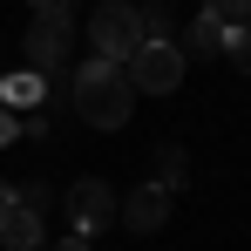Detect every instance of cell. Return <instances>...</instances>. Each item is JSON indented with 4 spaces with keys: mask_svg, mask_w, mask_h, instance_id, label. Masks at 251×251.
I'll return each mask as SVG.
<instances>
[{
    "mask_svg": "<svg viewBox=\"0 0 251 251\" xmlns=\"http://www.w3.org/2000/svg\"><path fill=\"white\" fill-rule=\"evenodd\" d=\"M14 204H27V210H48V204H54V197H48V183H27V190H21Z\"/></svg>",
    "mask_w": 251,
    "mask_h": 251,
    "instance_id": "14",
    "label": "cell"
},
{
    "mask_svg": "<svg viewBox=\"0 0 251 251\" xmlns=\"http://www.w3.org/2000/svg\"><path fill=\"white\" fill-rule=\"evenodd\" d=\"M224 54L238 61V75H251V27H231V48Z\"/></svg>",
    "mask_w": 251,
    "mask_h": 251,
    "instance_id": "12",
    "label": "cell"
},
{
    "mask_svg": "<svg viewBox=\"0 0 251 251\" xmlns=\"http://www.w3.org/2000/svg\"><path fill=\"white\" fill-rule=\"evenodd\" d=\"M245 27H251V21H245Z\"/></svg>",
    "mask_w": 251,
    "mask_h": 251,
    "instance_id": "18",
    "label": "cell"
},
{
    "mask_svg": "<svg viewBox=\"0 0 251 251\" xmlns=\"http://www.w3.org/2000/svg\"><path fill=\"white\" fill-rule=\"evenodd\" d=\"M210 7H217L231 27H245V21H251V0H210Z\"/></svg>",
    "mask_w": 251,
    "mask_h": 251,
    "instance_id": "13",
    "label": "cell"
},
{
    "mask_svg": "<svg viewBox=\"0 0 251 251\" xmlns=\"http://www.w3.org/2000/svg\"><path fill=\"white\" fill-rule=\"evenodd\" d=\"M123 68H129V82H136V95H176L183 68H190V54H183L176 41H143Z\"/></svg>",
    "mask_w": 251,
    "mask_h": 251,
    "instance_id": "2",
    "label": "cell"
},
{
    "mask_svg": "<svg viewBox=\"0 0 251 251\" xmlns=\"http://www.w3.org/2000/svg\"><path fill=\"white\" fill-rule=\"evenodd\" d=\"M156 183H163L170 197L190 183V170H183V150H176V143H163V150H156Z\"/></svg>",
    "mask_w": 251,
    "mask_h": 251,
    "instance_id": "11",
    "label": "cell"
},
{
    "mask_svg": "<svg viewBox=\"0 0 251 251\" xmlns=\"http://www.w3.org/2000/svg\"><path fill=\"white\" fill-rule=\"evenodd\" d=\"M14 129H21V123H14V109H0V150L14 143Z\"/></svg>",
    "mask_w": 251,
    "mask_h": 251,
    "instance_id": "15",
    "label": "cell"
},
{
    "mask_svg": "<svg viewBox=\"0 0 251 251\" xmlns=\"http://www.w3.org/2000/svg\"><path fill=\"white\" fill-rule=\"evenodd\" d=\"M34 102H48V82L34 75V68H21V75L0 82V109H34Z\"/></svg>",
    "mask_w": 251,
    "mask_h": 251,
    "instance_id": "9",
    "label": "cell"
},
{
    "mask_svg": "<svg viewBox=\"0 0 251 251\" xmlns=\"http://www.w3.org/2000/svg\"><path fill=\"white\" fill-rule=\"evenodd\" d=\"M7 204H14V183H7V176H0V210H7Z\"/></svg>",
    "mask_w": 251,
    "mask_h": 251,
    "instance_id": "17",
    "label": "cell"
},
{
    "mask_svg": "<svg viewBox=\"0 0 251 251\" xmlns=\"http://www.w3.org/2000/svg\"><path fill=\"white\" fill-rule=\"evenodd\" d=\"M0 245H7V251H41V245H48V231H41V210H27V204H7V210H0Z\"/></svg>",
    "mask_w": 251,
    "mask_h": 251,
    "instance_id": "7",
    "label": "cell"
},
{
    "mask_svg": "<svg viewBox=\"0 0 251 251\" xmlns=\"http://www.w3.org/2000/svg\"><path fill=\"white\" fill-rule=\"evenodd\" d=\"M116 224H123V231H136V238L163 231V224H170V190H163V183H136L123 204H116Z\"/></svg>",
    "mask_w": 251,
    "mask_h": 251,
    "instance_id": "6",
    "label": "cell"
},
{
    "mask_svg": "<svg viewBox=\"0 0 251 251\" xmlns=\"http://www.w3.org/2000/svg\"><path fill=\"white\" fill-rule=\"evenodd\" d=\"M183 48H190V54H224V48H231V21H224L217 7H204V14L183 27Z\"/></svg>",
    "mask_w": 251,
    "mask_h": 251,
    "instance_id": "8",
    "label": "cell"
},
{
    "mask_svg": "<svg viewBox=\"0 0 251 251\" xmlns=\"http://www.w3.org/2000/svg\"><path fill=\"white\" fill-rule=\"evenodd\" d=\"M116 190L102 183V176H82V183H68V231H82V238H95V231H109L116 224Z\"/></svg>",
    "mask_w": 251,
    "mask_h": 251,
    "instance_id": "5",
    "label": "cell"
},
{
    "mask_svg": "<svg viewBox=\"0 0 251 251\" xmlns=\"http://www.w3.org/2000/svg\"><path fill=\"white\" fill-rule=\"evenodd\" d=\"M88 41H95V54H109V61H129V54L143 48L136 7H129V0H102V7L88 14Z\"/></svg>",
    "mask_w": 251,
    "mask_h": 251,
    "instance_id": "3",
    "label": "cell"
},
{
    "mask_svg": "<svg viewBox=\"0 0 251 251\" xmlns=\"http://www.w3.org/2000/svg\"><path fill=\"white\" fill-rule=\"evenodd\" d=\"M48 251H88V238H82V231H68L61 245H48Z\"/></svg>",
    "mask_w": 251,
    "mask_h": 251,
    "instance_id": "16",
    "label": "cell"
},
{
    "mask_svg": "<svg viewBox=\"0 0 251 251\" xmlns=\"http://www.w3.org/2000/svg\"><path fill=\"white\" fill-rule=\"evenodd\" d=\"M68 95H75V109H82L88 129H123L136 116V82H129L123 61H109V54H88L68 68Z\"/></svg>",
    "mask_w": 251,
    "mask_h": 251,
    "instance_id": "1",
    "label": "cell"
},
{
    "mask_svg": "<svg viewBox=\"0 0 251 251\" xmlns=\"http://www.w3.org/2000/svg\"><path fill=\"white\" fill-rule=\"evenodd\" d=\"M68 48H75V21H41V14H34L21 54H27V68H34L41 82H61V75H68Z\"/></svg>",
    "mask_w": 251,
    "mask_h": 251,
    "instance_id": "4",
    "label": "cell"
},
{
    "mask_svg": "<svg viewBox=\"0 0 251 251\" xmlns=\"http://www.w3.org/2000/svg\"><path fill=\"white\" fill-rule=\"evenodd\" d=\"M136 21H143V41H176V14H170V0H143Z\"/></svg>",
    "mask_w": 251,
    "mask_h": 251,
    "instance_id": "10",
    "label": "cell"
}]
</instances>
